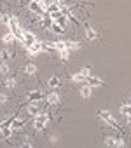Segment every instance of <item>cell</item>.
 <instances>
[{
  "instance_id": "19",
  "label": "cell",
  "mask_w": 131,
  "mask_h": 148,
  "mask_svg": "<svg viewBox=\"0 0 131 148\" xmlns=\"http://www.w3.org/2000/svg\"><path fill=\"white\" fill-rule=\"evenodd\" d=\"M67 49H68V51L81 49V44H79V42H75V40H67Z\"/></svg>"
},
{
  "instance_id": "24",
  "label": "cell",
  "mask_w": 131,
  "mask_h": 148,
  "mask_svg": "<svg viewBox=\"0 0 131 148\" xmlns=\"http://www.w3.org/2000/svg\"><path fill=\"white\" fill-rule=\"evenodd\" d=\"M9 71H11V70H9V66H7V63L2 61V63H0V73H2V75H9Z\"/></svg>"
},
{
  "instance_id": "16",
  "label": "cell",
  "mask_w": 131,
  "mask_h": 148,
  "mask_svg": "<svg viewBox=\"0 0 131 148\" xmlns=\"http://www.w3.org/2000/svg\"><path fill=\"white\" fill-rule=\"evenodd\" d=\"M12 127H0V138H11Z\"/></svg>"
},
{
  "instance_id": "32",
  "label": "cell",
  "mask_w": 131,
  "mask_h": 148,
  "mask_svg": "<svg viewBox=\"0 0 131 148\" xmlns=\"http://www.w3.org/2000/svg\"><path fill=\"white\" fill-rule=\"evenodd\" d=\"M30 2H42V0H30Z\"/></svg>"
},
{
  "instance_id": "10",
  "label": "cell",
  "mask_w": 131,
  "mask_h": 148,
  "mask_svg": "<svg viewBox=\"0 0 131 148\" xmlns=\"http://www.w3.org/2000/svg\"><path fill=\"white\" fill-rule=\"evenodd\" d=\"M91 92H93V87H91V86H82V87H81V96H82L84 99H89V98H91Z\"/></svg>"
},
{
  "instance_id": "18",
  "label": "cell",
  "mask_w": 131,
  "mask_h": 148,
  "mask_svg": "<svg viewBox=\"0 0 131 148\" xmlns=\"http://www.w3.org/2000/svg\"><path fill=\"white\" fill-rule=\"evenodd\" d=\"M23 125H25V120H21V119H18V117H16V119L12 120V124H11L12 131H14V129H21Z\"/></svg>"
},
{
  "instance_id": "2",
  "label": "cell",
  "mask_w": 131,
  "mask_h": 148,
  "mask_svg": "<svg viewBox=\"0 0 131 148\" xmlns=\"http://www.w3.org/2000/svg\"><path fill=\"white\" fill-rule=\"evenodd\" d=\"M98 117H100V119H101L103 122H107V124H110L112 127H115V129H119V127H117V122H115V119L112 117V113H110L108 110H100V112H98Z\"/></svg>"
},
{
  "instance_id": "30",
  "label": "cell",
  "mask_w": 131,
  "mask_h": 148,
  "mask_svg": "<svg viewBox=\"0 0 131 148\" xmlns=\"http://www.w3.org/2000/svg\"><path fill=\"white\" fill-rule=\"evenodd\" d=\"M25 146H26V148H32V146H33V143H30V139H26V141L23 143V148H25Z\"/></svg>"
},
{
  "instance_id": "11",
  "label": "cell",
  "mask_w": 131,
  "mask_h": 148,
  "mask_svg": "<svg viewBox=\"0 0 131 148\" xmlns=\"http://www.w3.org/2000/svg\"><path fill=\"white\" fill-rule=\"evenodd\" d=\"M44 99H46L49 105H58V103H59V96H58L56 92H51V94H47Z\"/></svg>"
},
{
  "instance_id": "12",
  "label": "cell",
  "mask_w": 131,
  "mask_h": 148,
  "mask_svg": "<svg viewBox=\"0 0 131 148\" xmlns=\"http://www.w3.org/2000/svg\"><path fill=\"white\" fill-rule=\"evenodd\" d=\"M28 9H30L32 12H35V14H40V12L44 11V9L40 7V2H30V4H28Z\"/></svg>"
},
{
  "instance_id": "26",
  "label": "cell",
  "mask_w": 131,
  "mask_h": 148,
  "mask_svg": "<svg viewBox=\"0 0 131 148\" xmlns=\"http://www.w3.org/2000/svg\"><path fill=\"white\" fill-rule=\"evenodd\" d=\"M14 84H16V79H14L12 75L6 79V87H9V89H12V87H14Z\"/></svg>"
},
{
  "instance_id": "25",
  "label": "cell",
  "mask_w": 131,
  "mask_h": 148,
  "mask_svg": "<svg viewBox=\"0 0 131 148\" xmlns=\"http://www.w3.org/2000/svg\"><path fill=\"white\" fill-rule=\"evenodd\" d=\"M58 52H59V58H61L63 61H67L68 56H70V51H68V49H61V51H58Z\"/></svg>"
},
{
  "instance_id": "3",
  "label": "cell",
  "mask_w": 131,
  "mask_h": 148,
  "mask_svg": "<svg viewBox=\"0 0 131 148\" xmlns=\"http://www.w3.org/2000/svg\"><path fill=\"white\" fill-rule=\"evenodd\" d=\"M105 145L107 146H117V148H121V146H126V141L122 138H112V136H108V138H105Z\"/></svg>"
},
{
  "instance_id": "4",
  "label": "cell",
  "mask_w": 131,
  "mask_h": 148,
  "mask_svg": "<svg viewBox=\"0 0 131 148\" xmlns=\"http://www.w3.org/2000/svg\"><path fill=\"white\" fill-rule=\"evenodd\" d=\"M37 42V37L32 33V32H23V45L25 47H30L32 44Z\"/></svg>"
},
{
  "instance_id": "7",
  "label": "cell",
  "mask_w": 131,
  "mask_h": 148,
  "mask_svg": "<svg viewBox=\"0 0 131 148\" xmlns=\"http://www.w3.org/2000/svg\"><path fill=\"white\" fill-rule=\"evenodd\" d=\"M86 82H88L91 87H93V86H94V87H103V86H105V84H103V80H100L98 77H91V75L86 79Z\"/></svg>"
},
{
  "instance_id": "27",
  "label": "cell",
  "mask_w": 131,
  "mask_h": 148,
  "mask_svg": "<svg viewBox=\"0 0 131 148\" xmlns=\"http://www.w3.org/2000/svg\"><path fill=\"white\" fill-rule=\"evenodd\" d=\"M121 113L131 117V105H122V106H121Z\"/></svg>"
},
{
  "instance_id": "15",
  "label": "cell",
  "mask_w": 131,
  "mask_h": 148,
  "mask_svg": "<svg viewBox=\"0 0 131 148\" xmlns=\"http://www.w3.org/2000/svg\"><path fill=\"white\" fill-rule=\"evenodd\" d=\"M14 40H16V37H14V33H12V32L6 33V35L2 37V42H4V44H12Z\"/></svg>"
},
{
  "instance_id": "22",
  "label": "cell",
  "mask_w": 131,
  "mask_h": 148,
  "mask_svg": "<svg viewBox=\"0 0 131 148\" xmlns=\"http://www.w3.org/2000/svg\"><path fill=\"white\" fill-rule=\"evenodd\" d=\"M54 49H56V51L67 49V42H65V40H56V42H54Z\"/></svg>"
},
{
  "instance_id": "6",
  "label": "cell",
  "mask_w": 131,
  "mask_h": 148,
  "mask_svg": "<svg viewBox=\"0 0 131 148\" xmlns=\"http://www.w3.org/2000/svg\"><path fill=\"white\" fill-rule=\"evenodd\" d=\"M26 112H28L30 115H33V117L39 115V113H40V105H39V101H32V103L26 106Z\"/></svg>"
},
{
  "instance_id": "29",
  "label": "cell",
  "mask_w": 131,
  "mask_h": 148,
  "mask_svg": "<svg viewBox=\"0 0 131 148\" xmlns=\"http://www.w3.org/2000/svg\"><path fill=\"white\" fill-rule=\"evenodd\" d=\"M81 73H82V75L88 79V77L91 75V68H88V66H86V68H82V70H81Z\"/></svg>"
},
{
  "instance_id": "13",
  "label": "cell",
  "mask_w": 131,
  "mask_h": 148,
  "mask_svg": "<svg viewBox=\"0 0 131 148\" xmlns=\"http://www.w3.org/2000/svg\"><path fill=\"white\" fill-rule=\"evenodd\" d=\"M25 73H26V75H35V73H37V66L33 63L25 64Z\"/></svg>"
},
{
  "instance_id": "23",
  "label": "cell",
  "mask_w": 131,
  "mask_h": 148,
  "mask_svg": "<svg viewBox=\"0 0 131 148\" xmlns=\"http://www.w3.org/2000/svg\"><path fill=\"white\" fill-rule=\"evenodd\" d=\"M0 59H2V61H4V63H7V61H9V59H11V52H9V51H7V49H4V51H2V52H0Z\"/></svg>"
},
{
  "instance_id": "17",
  "label": "cell",
  "mask_w": 131,
  "mask_h": 148,
  "mask_svg": "<svg viewBox=\"0 0 131 148\" xmlns=\"http://www.w3.org/2000/svg\"><path fill=\"white\" fill-rule=\"evenodd\" d=\"M72 82H75V84H82V82H86V77L79 71V73H75V75H72Z\"/></svg>"
},
{
  "instance_id": "5",
  "label": "cell",
  "mask_w": 131,
  "mask_h": 148,
  "mask_svg": "<svg viewBox=\"0 0 131 148\" xmlns=\"http://www.w3.org/2000/svg\"><path fill=\"white\" fill-rule=\"evenodd\" d=\"M26 51H28V54L30 56H35V54H39V52H42L44 49H42V42H35V44H32L30 47H26Z\"/></svg>"
},
{
  "instance_id": "28",
  "label": "cell",
  "mask_w": 131,
  "mask_h": 148,
  "mask_svg": "<svg viewBox=\"0 0 131 148\" xmlns=\"http://www.w3.org/2000/svg\"><path fill=\"white\" fill-rule=\"evenodd\" d=\"M0 21H2V25L9 26V21H11V16L9 14H0Z\"/></svg>"
},
{
  "instance_id": "21",
  "label": "cell",
  "mask_w": 131,
  "mask_h": 148,
  "mask_svg": "<svg viewBox=\"0 0 131 148\" xmlns=\"http://www.w3.org/2000/svg\"><path fill=\"white\" fill-rule=\"evenodd\" d=\"M56 23H58V25H59V26H63V28H65V30H67V28H68V21H67V18H65V16H63V14H61V16H59V18H58V19H56Z\"/></svg>"
},
{
  "instance_id": "20",
  "label": "cell",
  "mask_w": 131,
  "mask_h": 148,
  "mask_svg": "<svg viewBox=\"0 0 131 148\" xmlns=\"http://www.w3.org/2000/svg\"><path fill=\"white\" fill-rule=\"evenodd\" d=\"M58 86H59V79H58V77H51V79L47 80V87L54 89V87H58Z\"/></svg>"
},
{
  "instance_id": "14",
  "label": "cell",
  "mask_w": 131,
  "mask_h": 148,
  "mask_svg": "<svg viewBox=\"0 0 131 148\" xmlns=\"http://www.w3.org/2000/svg\"><path fill=\"white\" fill-rule=\"evenodd\" d=\"M51 30H52L54 33H58V35L65 33V28H63V26H59V25H58L56 21H52V23H51Z\"/></svg>"
},
{
  "instance_id": "8",
  "label": "cell",
  "mask_w": 131,
  "mask_h": 148,
  "mask_svg": "<svg viewBox=\"0 0 131 148\" xmlns=\"http://www.w3.org/2000/svg\"><path fill=\"white\" fill-rule=\"evenodd\" d=\"M44 98H46V96H44L40 91H30V92H28V99H30V101H40V99H44Z\"/></svg>"
},
{
  "instance_id": "1",
  "label": "cell",
  "mask_w": 131,
  "mask_h": 148,
  "mask_svg": "<svg viewBox=\"0 0 131 148\" xmlns=\"http://www.w3.org/2000/svg\"><path fill=\"white\" fill-rule=\"evenodd\" d=\"M51 120V117L49 115H46V113H39V115H35V120H33V127L39 131V129H44L46 125H47V122Z\"/></svg>"
},
{
  "instance_id": "31",
  "label": "cell",
  "mask_w": 131,
  "mask_h": 148,
  "mask_svg": "<svg viewBox=\"0 0 131 148\" xmlns=\"http://www.w3.org/2000/svg\"><path fill=\"white\" fill-rule=\"evenodd\" d=\"M6 101H7V96L4 92H0V103H6Z\"/></svg>"
},
{
  "instance_id": "9",
  "label": "cell",
  "mask_w": 131,
  "mask_h": 148,
  "mask_svg": "<svg viewBox=\"0 0 131 148\" xmlns=\"http://www.w3.org/2000/svg\"><path fill=\"white\" fill-rule=\"evenodd\" d=\"M86 37H88V40H96L98 38V33H96L94 28H91V26L86 25Z\"/></svg>"
}]
</instances>
